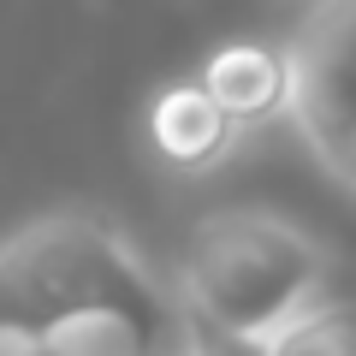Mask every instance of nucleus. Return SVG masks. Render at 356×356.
<instances>
[{
  "instance_id": "obj_4",
  "label": "nucleus",
  "mask_w": 356,
  "mask_h": 356,
  "mask_svg": "<svg viewBox=\"0 0 356 356\" xmlns=\"http://www.w3.org/2000/svg\"><path fill=\"white\" fill-rule=\"evenodd\" d=\"M238 137L243 131L226 119V107L196 77H178L149 102V149L172 172H214L220 161H232Z\"/></svg>"
},
{
  "instance_id": "obj_6",
  "label": "nucleus",
  "mask_w": 356,
  "mask_h": 356,
  "mask_svg": "<svg viewBox=\"0 0 356 356\" xmlns=\"http://www.w3.org/2000/svg\"><path fill=\"white\" fill-rule=\"evenodd\" d=\"M255 356H356V303L350 297H309L291 321L267 332Z\"/></svg>"
},
{
  "instance_id": "obj_1",
  "label": "nucleus",
  "mask_w": 356,
  "mask_h": 356,
  "mask_svg": "<svg viewBox=\"0 0 356 356\" xmlns=\"http://www.w3.org/2000/svg\"><path fill=\"white\" fill-rule=\"evenodd\" d=\"M202 327L137 243L95 214H48L0 243V356H196Z\"/></svg>"
},
{
  "instance_id": "obj_3",
  "label": "nucleus",
  "mask_w": 356,
  "mask_h": 356,
  "mask_svg": "<svg viewBox=\"0 0 356 356\" xmlns=\"http://www.w3.org/2000/svg\"><path fill=\"white\" fill-rule=\"evenodd\" d=\"M285 119L303 149L332 172L344 143L356 137V0H315L285 42Z\"/></svg>"
},
{
  "instance_id": "obj_5",
  "label": "nucleus",
  "mask_w": 356,
  "mask_h": 356,
  "mask_svg": "<svg viewBox=\"0 0 356 356\" xmlns=\"http://www.w3.org/2000/svg\"><path fill=\"white\" fill-rule=\"evenodd\" d=\"M196 83L226 107V119L238 131L273 125L285 119V95H291V72H285V48L273 42H226L202 60Z\"/></svg>"
},
{
  "instance_id": "obj_7",
  "label": "nucleus",
  "mask_w": 356,
  "mask_h": 356,
  "mask_svg": "<svg viewBox=\"0 0 356 356\" xmlns=\"http://www.w3.org/2000/svg\"><path fill=\"white\" fill-rule=\"evenodd\" d=\"M196 356H255V344L226 339V332H208V327H202V344H196Z\"/></svg>"
},
{
  "instance_id": "obj_8",
  "label": "nucleus",
  "mask_w": 356,
  "mask_h": 356,
  "mask_svg": "<svg viewBox=\"0 0 356 356\" xmlns=\"http://www.w3.org/2000/svg\"><path fill=\"white\" fill-rule=\"evenodd\" d=\"M332 178H339L344 191H356V137L344 143V154H339V161H332Z\"/></svg>"
},
{
  "instance_id": "obj_2",
  "label": "nucleus",
  "mask_w": 356,
  "mask_h": 356,
  "mask_svg": "<svg viewBox=\"0 0 356 356\" xmlns=\"http://www.w3.org/2000/svg\"><path fill=\"white\" fill-rule=\"evenodd\" d=\"M327 285V250L267 208H220L184 243L178 261V303L196 327L261 344Z\"/></svg>"
}]
</instances>
